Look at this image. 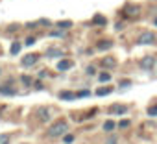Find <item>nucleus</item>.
Here are the masks:
<instances>
[{
  "label": "nucleus",
  "instance_id": "f257e3e1",
  "mask_svg": "<svg viewBox=\"0 0 157 144\" xmlns=\"http://www.w3.org/2000/svg\"><path fill=\"white\" fill-rule=\"evenodd\" d=\"M67 131H68V122L61 118V120H56V122L50 126L48 135H50V137H63Z\"/></svg>",
  "mask_w": 157,
  "mask_h": 144
},
{
  "label": "nucleus",
  "instance_id": "f03ea898",
  "mask_svg": "<svg viewBox=\"0 0 157 144\" xmlns=\"http://www.w3.org/2000/svg\"><path fill=\"white\" fill-rule=\"evenodd\" d=\"M155 43V33L153 32H144L139 37V44H153Z\"/></svg>",
  "mask_w": 157,
  "mask_h": 144
},
{
  "label": "nucleus",
  "instance_id": "7ed1b4c3",
  "mask_svg": "<svg viewBox=\"0 0 157 144\" xmlns=\"http://www.w3.org/2000/svg\"><path fill=\"white\" fill-rule=\"evenodd\" d=\"M139 13H140V8L139 6H133V4H128L126 6V17H129V19H135V17H139Z\"/></svg>",
  "mask_w": 157,
  "mask_h": 144
},
{
  "label": "nucleus",
  "instance_id": "20e7f679",
  "mask_svg": "<svg viewBox=\"0 0 157 144\" xmlns=\"http://www.w3.org/2000/svg\"><path fill=\"white\" fill-rule=\"evenodd\" d=\"M153 65H155V57H151V55H144V57L140 59V66H142L144 70H151Z\"/></svg>",
  "mask_w": 157,
  "mask_h": 144
},
{
  "label": "nucleus",
  "instance_id": "39448f33",
  "mask_svg": "<svg viewBox=\"0 0 157 144\" xmlns=\"http://www.w3.org/2000/svg\"><path fill=\"white\" fill-rule=\"evenodd\" d=\"M37 116H39V120H41V122H48V120L52 118V111H50L48 107H39Z\"/></svg>",
  "mask_w": 157,
  "mask_h": 144
},
{
  "label": "nucleus",
  "instance_id": "423d86ee",
  "mask_svg": "<svg viewBox=\"0 0 157 144\" xmlns=\"http://www.w3.org/2000/svg\"><path fill=\"white\" fill-rule=\"evenodd\" d=\"M37 59H39V55L37 54H28V55H24L22 57V66H32V65H35L37 63Z\"/></svg>",
  "mask_w": 157,
  "mask_h": 144
},
{
  "label": "nucleus",
  "instance_id": "0eeeda50",
  "mask_svg": "<svg viewBox=\"0 0 157 144\" xmlns=\"http://www.w3.org/2000/svg\"><path fill=\"white\" fill-rule=\"evenodd\" d=\"M111 113L113 115H126L128 113V107L126 105H111Z\"/></svg>",
  "mask_w": 157,
  "mask_h": 144
},
{
  "label": "nucleus",
  "instance_id": "6e6552de",
  "mask_svg": "<svg viewBox=\"0 0 157 144\" xmlns=\"http://www.w3.org/2000/svg\"><path fill=\"white\" fill-rule=\"evenodd\" d=\"M100 65H102V66H105V68H111V66H115V65H117V59H113V57H104V59L100 61Z\"/></svg>",
  "mask_w": 157,
  "mask_h": 144
},
{
  "label": "nucleus",
  "instance_id": "1a4fd4ad",
  "mask_svg": "<svg viewBox=\"0 0 157 144\" xmlns=\"http://www.w3.org/2000/svg\"><path fill=\"white\" fill-rule=\"evenodd\" d=\"M72 61H68V59H63V61H59L57 63V70H68V68H72Z\"/></svg>",
  "mask_w": 157,
  "mask_h": 144
},
{
  "label": "nucleus",
  "instance_id": "9d476101",
  "mask_svg": "<svg viewBox=\"0 0 157 144\" xmlns=\"http://www.w3.org/2000/svg\"><path fill=\"white\" fill-rule=\"evenodd\" d=\"M96 48L102 50V52H104V50H109V48H113V41H102V43L96 44Z\"/></svg>",
  "mask_w": 157,
  "mask_h": 144
},
{
  "label": "nucleus",
  "instance_id": "9b49d317",
  "mask_svg": "<svg viewBox=\"0 0 157 144\" xmlns=\"http://www.w3.org/2000/svg\"><path fill=\"white\" fill-rule=\"evenodd\" d=\"M61 55H63V52L57 50V48H50V50H46V57H61Z\"/></svg>",
  "mask_w": 157,
  "mask_h": 144
},
{
  "label": "nucleus",
  "instance_id": "f8f14e48",
  "mask_svg": "<svg viewBox=\"0 0 157 144\" xmlns=\"http://www.w3.org/2000/svg\"><path fill=\"white\" fill-rule=\"evenodd\" d=\"M56 26L65 32V30H68V28L72 26V22H70V21H59V22H56Z\"/></svg>",
  "mask_w": 157,
  "mask_h": 144
},
{
  "label": "nucleus",
  "instance_id": "ddd939ff",
  "mask_svg": "<svg viewBox=\"0 0 157 144\" xmlns=\"http://www.w3.org/2000/svg\"><path fill=\"white\" fill-rule=\"evenodd\" d=\"M109 93H113V87H102V89H96V96H105V94H109Z\"/></svg>",
  "mask_w": 157,
  "mask_h": 144
},
{
  "label": "nucleus",
  "instance_id": "4468645a",
  "mask_svg": "<svg viewBox=\"0 0 157 144\" xmlns=\"http://www.w3.org/2000/svg\"><path fill=\"white\" fill-rule=\"evenodd\" d=\"M59 98H61V100H74L76 94H74V93H68V91H63V93H59Z\"/></svg>",
  "mask_w": 157,
  "mask_h": 144
},
{
  "label": "nucleus",
  "instance_id": "2eb2a0df",
  "mask_svg": "<svg viewBox=\"0 0 157 144\" xmlns=\"http://www.w3.org/2000/svg\"><path fill=\"white\" fill-rule=\"evenodd\" d=\"M115 126H117V124H115L113 120H107V122L104 124V131H113V129H115Z\"/></svg>",
  "mask_w": 157,
  "mask_h": 144
},
{
  "label": "nucleus",
  "instance_id": "dca6fc26",
  "mask_svg": "<svg viewBox=\"0 0 157 144\" xmlns=\"http://www.w3.org/2000/svg\"><path fill=\"white\" fill-rule=\"evenodd\" d=\"M109 80H111L109 72H102V74H98V81H109Z\"/></svg>",
  "mask_w": 157,
  "mask_h": 144
},
{
  "label": "nucleus",
  "instance_id": "f3484780",
  "mask_svg": "<svg viewBox=\"0 0 157 144\" xmlns=\"http://www.w3.org/2000/svg\"><path fill=\"white\" fill-rule=\"evenodd\" d=\"M0 93H2L4 96H13L15 94V91L13 89H8V87H0Z\"/></svg>",
  "mask_w": 157,
  "mask_h": 144
},
{
  "label": "nucleus",
  "instance_id": "a211bd4d",
  "mask_svg": "<svg viewBox=\"0 0 157 144\" xmlns=\"http://www.w3.org/2000/svg\"><path fill=\"white\" fill-rule=\"evenodd\" d=\"M21 46H22L21 43H13V44H11V54H13V55H17V54L21 52Z\"/></svg>",
  "mask_w": 157,
  "mask_h": 144
},
{
  "label": "nucleus",
  "instance_id": "6ab92c4d",
  "mask_svg": "<svg viewBox=\"0 0 157 144\" xmlns=\"http://www.w3.org/2000/svg\"><path fill=\"white\" fill-rule=\"evenodd\" d=\"M93 22H94V24H102V26H104V24H105L107 21H105V19H104L102 15H96V17L93 19Z\"/></svg>",
  "mask_w": 157,
  "mask_h": 144
},
{
  "label": "nucleus",
  "instance_id": "aec40b11",
  "mask_svg": "<svg viewBox=\"0 0 157 144\" xmlns=\"http://www.w3.org/2000/svg\"><path fill=\"white\" fill-rule=\"evenodd\" d=\"M148 116H157V105H150L148 107Z\"/></svg>",
  "mask_w": 157,
  "mask_h": 144
},
{
  "label": "nucleus",
  "instance_id": "412c9836",
  "mask_svg": "<svg viewBox=\"0 0 157 144\" xmlns=\"http://www.w3.org/2000/svg\"><path fill=\"white\" fill-rule=\"evenodd\" d=\"M0 144H10V135H0Z\"/></svg>",
  "mask_w": 157,
  "mask_h": 144
},
{
  "label": "nucleus",
  "instance_id": "4be33fe9",
  "mask_svg": "<svg viewBox=\"0 0 157 144\" xmlns=\"http://www.w3.org/2000/svg\"><path fill=\"white\" fill-rule=\"evenodd\" d=\"M63 140H65L67 144H70V142L74 140V137H72V135H67V133H65V135H63Z\"/></svg>",
  "mask_w": 157,
  "mask_h": 144
},
{
  "label": "nucleus",
  "instance_id": "5701e85b",
  "mask_svg": "<svg viewBox=\"0 0 157 144\" xmlns=\"http://www.w3.org/2000/svg\"><path fill=\"white\" fill-rule=\"evenodd\" d=\"M24 44H28V46H32V44H35V37H28V39L24 41Z\"/></svg>",
  "mask_w": 157,
  "mask_h": 144
},
{
  "label": "nucleus",
  "instance_id": "b1692460",
  "mask_svg": "<svg viewBox=\"0 0 157 144\" xmlns=\"http://www.w3.org/2000/svg\"><path fill=\"white\" fill-rule=\"evenodd\" d=\"M89 94H91V93H89V91L85 89V91H80V93H78V94H76V96H89Z\"/></svg>",
  "mask_w": 157,
  "mask_h": 144
},
{
  "label": "nucleus",
  "instance_id": "393cba45",
  "mask_svg": "<svg viewBox=\"0 0 157 144\" xmlns=\"http://www.w3.org/2000/svg\"><path fill=\"white\" fill-rule=\"evenodd\" d=\"M22 83H24V85H30V83H32V80H30L28 76H22Z\"/></svg>",
  "mask_w": 157,
  "mask_h": 144
},
{
  "label": "nucleus",
  "instance_id": "a878e982",
  "mask_svg": "<svg viewBox=\"0 0 157 144\" xmlns=\"http://www.w3.org/2000/svg\"><path fill=\"white\" fill-rule=\"evenodd\" d=\"M129 85H131V83H129V81H122V83H120V89H128V87H129Z\"/></svg>",
  "mask_w": 157,
  "mask_h": 144
},
{
  "label": "nucleus",
  "instance_id": "bb28decb",
  "mask_svg": "<svg viewBox=\"0 0 157 144\" xmlns=\"http://www.w3.org/2000/svg\"><path fill=\"white\" fill-rule=\"evenodd\" d=\"M118 126H120V127H128V126H129V120H122Z\"/></svg>",
  "mask_w": 157,
  "mask_h": 144
},
{
  "label": "nucleus",
  "instance_id": "cd10ccee",
  "mask_svg": "<svg viewBox=\"0 0 157 144\" xmlns=\"http://www.w3.org/2000/svg\"><path fill=\"white\" fill-rule=\"evenodd\" d=\"M105 144H117V138H115V137H113V138H111V137H109V138H107V140H105Z\"/></svg>",
  "mask_w": 157,
  "mask_h": 144
},
{
  "label": "nucleus",
  "instance_id": "c85d7f7f",
  "mask_svg": "<svg viewBox=\"0 0 157 144\" xmlns=\"http://www.w3.org/2000/svg\"><path fill=\"white\" fill-rule=\"evenodd\" d=\"M35 89H39V91H43L44 87H43V83H41V81H35Z\"/></svg>",
  "mask_w": 157,
  "mask_h": 144
},
{
  "label": "nucleus",
  "instance_id": "c756f323",
  "mask_svg": "<svg viewBox=\"0 0 157 144\" xmlns=\"http://www.w3.org/2000/svg\"><path fill=\"white\" fill-rule=\"evenodd\" d=\"M87 74H89V76L94 74V66H89V68H87Z\"/></svg>",
  "mask_w": 157,
  "mask_h": 144
},
{
  "label": "nucleus",
  "instance_id": "7c9ffc66",
  "mask_svg": "<svg viewBox=\"0 0 157 144\" xmlns=\"http://www.w3.org/2000/svg\"><path fill=\"white\" fill-rule=\"evenodd\" d=\"M153 24H155V26H157V17H155V19H153Z\"/></svg>",
  "mask_w": 157,
  "mask_h": 144
}]
</instances>
